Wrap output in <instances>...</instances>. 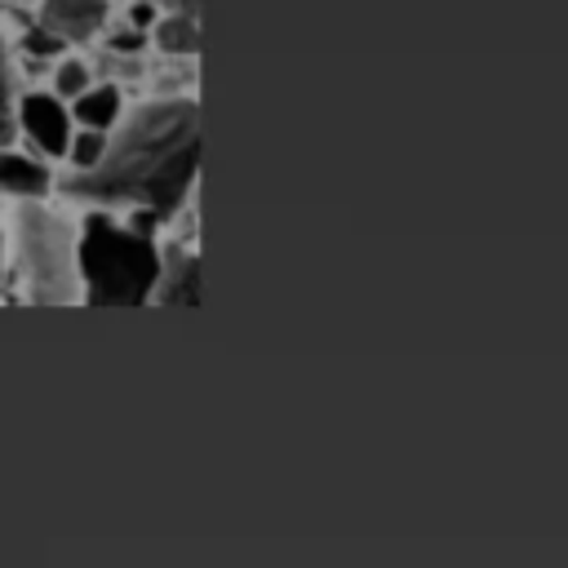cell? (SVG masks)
I'll return each mask as SVG.
<instances>
[{
	"instance_id": "obj_10",
	"label": "cell",
	"mask_w": 568,
	"mask_h": 568,
	"mask_svg": "<svg viewBox=\"0 0 568 568\" xmlns=\"http://www.w3.org/2000/svg\"><path fill=\"white\" fill-rule=\"evenodd\" d=\"M18 124V102H13V71H9V44L0 36V146H9Z\"/></svg>"
},
{
	"instance_id": "obj_14",
	"label": "cell",
	"mask_w": 568,
	"mask_h": 568,
	"mask_svg": "<svg viewBox=\"0 0 568 568\" xmlns=\"http://www.w3.org/2000/svg\"><path fill=\"white\" fill-rule=\"evenodd\" d=\"M151 18H155V9H151V4H138V9H133V22H138V27H146Z\"/></svg>"
},
{
	"instance_id": "obj_5",
	"label": "cell",
	"mask_w": 568,
	"mask_h": 568,
	"mask_svg": "<svg viewBox=\"0 0 568 568\" xmlns=\"http://www.w3.org/2000/svg\"><path fill=\"white\" fill-rule=\"evenodd\" d=\"M102 22H106V0H40V27L62 44L89 40Z\"/></svg>"
},
{
	"instance_id": "obj_13",
	"label": "cell",
	"mask_w": 568,
	"mask_h": 568,
	"mask_svg": "<svg viewBox=\"0 0 568 568\" xmlns=\"http://www.w3.org/2000/svg\"><path fill=\"white\" fill-rule=\"evenodd\" d=\"M142 31H120V36H111V49H142Z\"/></svg>"
},
{
	"instance_id": "obj_4",
	"label": "cell",
	"mask_w": 568,
	"mask_h": 568,
	"mask_svg": "<svg viewBox=\"0 0 568 568\" xmlns=\"http://www.w3.org/2000/svg\"><path fill=\"white\" fill-rule=\"evenodd\" d=\"M18 124L31 138V146L44 151V155H67V142L75 133L71 106L58 93H27V98H18Z\"/></svg>"
},
{
	"instance_id": "obj_9",
	"label": "cell",
	"mask_w": 568,
	"mask_h": 568,
	"mask_svg": "<svg viewBox=\"0 0 568 568\" xmlns=\"http://www.w3.org/2000/svg\"><path fill=\"white\" fill-rule=\"evenodd\" d=\"M151 36H155V44H160L164 53H195V49H200V22H195L191 13H169V18H160V22L151 27Z\"/></svg>"
},
{
	"instance_id": "obj_6",
	"label": "cell",
	"mask_w": 568,
	"mask_h": 568,
	"mask_svg": "<svg viewBox=\"0 0 568 568\" xmlns=\"http://www.w3.org/2000/svg\"><path fill=\"white\" fill-rule=\"evenodd\" d=\"M151 302H164V306H195L200 302V257L191 248L173 244L160 257V280H155Z\"/></svg>"
},
{
	"instance_id": "obj_7",
	"label": "cell",
	"mask_w": 568,
	"mask_h": 568,
	"mask_svg": "<svg viewBox=\"0 0 568 568\" xmlns=\"http://www.w3.org/2000/svg\"><path fill=\"white\" fill-rule=\"evenodd\" d=\"M49 191H53V173H49L40 160L0 146V195H13V200H44Z\"/></svg>"
},
{
	"instance_id": "obj_15",
	"label": "cell",
	"mask_w": 568,
	"mask_h": 568,
	"mask_svg": "<svg viewBox=\"0 0 568 568\" xmlns=\"http://www.w3.org/2000/svg\"><path fill=\"white\" fill-rule=\"evenodd\" d=\"M0 275H4V231H0Z\"/></svg>"
},
{
	"instance_id": "obj_8",
	"label": "cell",
	"mask_w": 568,
	"mask_h": 568,
	"mask_svg": "<svg viewBox=\"0 0 568 568\" xmlns=\"http://www.w3.org/2000/svg\"><path fill=\"white\" fill-rule=\"evenodd\" d=\"M124 111V98L115 84H89L84 93L71 98V120L84 129H111Z\"/></svg>"
},
{
	"instance_id": "obj_2",
	"label": "cell",
	"mask_w": 568,
	"mask_h": 568,
	"mask_svg": "<svg viewBox=\"0 0 568 568\" xmlns=\"http://www.w3.org/2000/svg\"><path fill=\"white\" fill-rule=\"evenodd\" d=\"M75 271L89 306H142L160 280V248L151 231L115 222L111 213H89L75 226Z\"/></svg>"
},
{
	"instance_id": "obj_1",
	"label": "cell",
	"mask_w": 568,
	"mask_h": 568,
	"mask_svg": "<svg viewBox=\"0 0 568 568\" xmlns=\"http://www.w3.org/2000/svg\"><path fill=\"white\" fill-rule=\"evenodd\" d=\"M111 129L115 133L106 138V151L98 155V164L75 169L71 178L58 182V191L93 209L129 204L155 217L178 213V204L186 200L195 182V164H200L195 102L191 98L142 102Z\"/></svg>"
},
{
	"instance_id": "obj_11",
	"label": "cell",
	"mask_w": 568,
	"mask_h": 568,
	"mask_svg": "<svg viewBox=\"0 0 568 568\" xmlns=\"http://www.w3.org/2000/svg\"><path fill=\"white\" fill-rule=\"evenodd\" d=\"M102 151H106V129H84V124H80V133H71V142H67V155H71L75 169L98 164Z\"/></svg>"
},
{
	"instance_id": "obj_12",
	"label": "cell",
	"mask_w": 568,
	"mask_h": 568,
	"mask_svg": "<svg viewBox=\"0 0 568 568\" xmlns=\"http://www.w3.org/2000/svg\"><path fill=\"white\" fill-rule=\"evenodd\" d=\"M89 89V67L80 62V58H62L58 67H53V93L62 98V102H71L75 93H84Z\"/></svg>"
},
{
	"instance_id": "obj_3",
	"label": "cell",
	"mask_w": 568,
	"mask_h": 568,
	"mask_svg": "<svg viewBox=\"0 0 568 568\" xmlns=\"http://www.w3.org/2000/svg\"><path fill=\"white\" fill-rule=\"evenodd\" d=\"M13 248L22 266L27 297L40 306H67L80 302V271H75V226L40 204V200H18L13 213Z\"/></svg>"
}]
</instances>
